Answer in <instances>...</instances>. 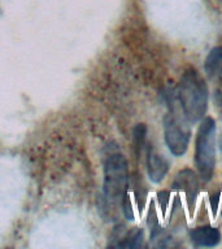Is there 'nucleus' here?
Returning a JSON list of instances; mask_svg holds the SVG:
<instances>
[{"label": "nucleus", "mask_w": 222, "mask_h": 249, "mask_svg": "<svg viewBox=\"0 0 222 249\" xmlns=\"http://www.w3.org/2000/svg\"><path fill=\"white\" fill-rule=\"evenodd\" d=\"M129 187L128 161L118 152L107 156L104 162V195L112 204L122 201Z\"/></svg>", "instance_id": "nucleus-3"}, {"label": "nucleus", "mask_w": 222, "mask_h": 249, "mask_svg": "<svg viewBox=\"0 0 222 249\" xmlns=\"http://www.w3.org/2000/svg\"><path fill=\"white\" fill-rule=\"evenodd\" d=\"M218 145H220V149H221V152H222V135H221V138H220V140H218Z\"/></svg>", "instance_id": "nucleus-12"}, {"label": "nucleus", "mask_w": 222, "mask_h": 249, "mask_svg": "<svg viewBox=\"0 0 222 249\" xmlns=\"http://www.w3.org/2000/svg\"><path fill=\"white\" fill-rule=\"evenodd\" d=\"M190 239L195 247H214L221 241V233L216 227L203 226L191 231Z\"/></svg>", "instance_id": "nucleus-7"}, {"label": "nucleus", "mask_w": 222, "mask_h": 249, "mask_svg": "<svg viewBox=\"0 0 222 249\" xmlns=\"http://www.w3.org/2000/svg\"><path fill=\"white\" fill-rule=\"evenodd\" d=\"M190 122L187 118L175 112L173 105L170 110L164 117V134H165V142L169 148V151L174 156L179 157L186 153L188 143H190L191 130Z\"/></svg>", "instance_id": "nucleus-4"}, {"label": "nucleus", "mask_w": 222, "mask_h": 249, "mask_svg": "<svg viewBox=\"0 0 222 249\" xmlns=\"http://www.w3.org/2000/svg\"><path fill=\"white\" fill-rule=\"evenodd\" d=\"M169 170V162L164 156L159 155L152 147L147 152V171L152 182H161Z\"/></svg>", "instance_id": "nucleus-6"}, {"label": "nucleus", "mask_w": 222, "mask_h": 249, "mask_svg": "<svg viewBox=\"0 0 222 249\" xmlns=\"http://www.w3.org/2000/svg\"><path fill=\"white\" fill-rule=\"evenodd\" d=\"M173 188L182 190L186 194L190 209H194L195 200H196L199 194V180L194 171L190 170V169L179 171L175 177L174 182H173Z\"/></svg>", "instance_id": "nucleus-5"}, {"label": "nucleus", "mask_w": 222, "mask_h": 249, "mask_svg": "<svg viewBox=\"0 0 222 249\" xmlns=\"http://www.w3.org/2000/svg\"><path fill=\"white\" fill-rule=\"evenodd\" d=\"M178 101L182 112L190 124H195L204 117L208 108V89L200 74L190 68L178 83Z\"/></svg>", "instance_id": "nucleus-1"}, {"label": "nucleus", "mask_w": 222, "mask_h": 249, "mask_svg": "<svg viewBox=\"0 0 222 249\" xmlns=\"http://www.w3.org/2000/svg\"><path fill=\"white\" fill-rule=\"evenodd\" d=\"M159 201H160V206L163 208V210L166 209V205L167 202H169V192L167 191H161V192H159Z\"/></svg>", "instance_id": "nucleus-10"}, {"label": "nucleus", "mask_w": 222, "mask_h": 249, "mask_svg": "<svg viewBox=\"0 0 222 249\" xmlns=\"http://www.w3.org/2000/svg\"><path fill=\"white\" fill-rule=\"evenodd\" d=\"M204 71L209 81L222 83V47H214L206 56Z\"/></svg>", "instance_id": "nucleus-8"}, {"label": "nucleus", "mask_w": 222, "mask_h": 249, "mask_svg": "<svg viewBox=\"0 0 222 249\" xmlns=\"http://www.w3.org/2000/svg\"><path fill=\"white\" fill-rule=\"evenodd\" d=\"M214 132L216 124L212 117H205L199 126L195 142V165L203 182H209L216 166L214 152Z\"/></svg>", "instance_id": "nucleus-2"}, {"label": "nucleus", "mask_w": 222, "mask_h": 249, "mask_svg": "<svg viewBox=\"0 0 222 249\" xmlns=\"http://www.w3.org/2000/svg\"><path fill=\"white\" fill-rule=\"evenodd\" d=\"M146 132H147V127L144 124H139L134 128V147L136 149V155H139L140 149L143 147Z\"/></svg>", "instance_id": "nucleus-9"}, {"label": "nucleus", "mask_w": 222, "mask_h": 249, "mask_svg": "<svg viewBox=\"0 0 222 249\" xmlns=\"http://www.w3.org/2000/svg\"><path fill=\"white\" fill-rule=\"evenodd\" d=\"M216 99L218 101V105L222 108V89H218L217 95H216Z\"/></svg>", "instance_id": "nucleus-11"}]
</instances>
